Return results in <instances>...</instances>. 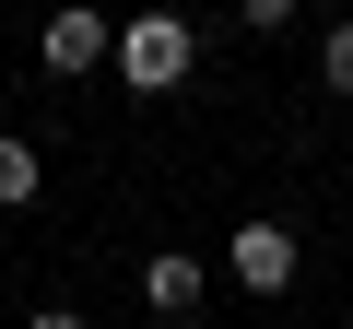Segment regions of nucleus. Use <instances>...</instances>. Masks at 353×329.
Returning a JSON list of instances; mask_svg holds the SVG:
<instances>
[{"label": "nucleus", "instance_id": "1", "mask_svg": "<svg viewBox=\"0 0 353 329\" xmlns=\"http://www.w3.org/2000/svg\"><path fill=\"white\" fill-rule=\"evenodd\" d=\"M118 71H130V94H165L176 71H189V24H176V12H141L118 36Z\"/></svg>", "mask_w": 353, "mask_h": 329}, {"label": "nucleus", "instance_id": "2", "mask_svg": "<svg viewBox=\"0 0 353 329\" xmlns=\"http://www.w3.org/2000/svg\"><path fill=\"white\" fill-rule=\"evenodd\" d=\"M236 294H294V235L283 224H236Z\"/></svg>", "mask_w": 353, "mask_h": 329}, {"label": "nucleus", "instance_id": "3", "mask_svg": "<svg viewBox=\"0 0 353 329\" xmlns=\"http://www.w3.org/2000/svg\"><path fill=\"white\" fill-rule=\"evenodd\" d=\"M201 294H212V270H201L189 247H153V259H141V306H153V317H189Z\"/></svg>", "mask_w": 353, "mask_h": 329}, {"label": "nucleus", "instance_id": "4", "mask_svg": "<svg viewBox=\"0 0 353 329\" xmlns=\"http://www.w3.org/2000/svg\"><path fill=\"white\" fill-rule=\"evenodd\" d=\"M94 59H118L106 12H48V71H94Z\"/></svg>", "mask_w": 353, "mask_h": 329}, {"label": "nucleus", "instance_id": "5", "mask_svg": "<svg viewBox=\"0 0 353 329\" xmlns=\"http://www.w3.org/2000/svg\"><path fill=\"white\" fill-rule=\"evenodd\" d=\"M48 189V164H36V141H0V212H24Z\"/></svg>", "mask_w": 353, "mask_h": 329}, {"label": "nucleus", "instance_id": "6", "mask_svg": "<svg viewBox=\"0 0 353 329\" xmlns=\"http://www.w3.org/2000/svg\"><path fill=\"white\" fill-rule=\"evenodd\" d=\"M318 83H330V94H353V24H330V36H318Z\"/></svg>", "mask_w": 353, "mask_h": 329}, {"label": "nucleus", "instance_id": "7", "mask_svg": "<svg viewBox=\"0 0 353 329\" xmlns=\"http://www.w3.org/2000/svg\"><path fill=\"white\" fill-rule=\"evenodd\" d=\"M24 329H83V317H71V306H36V317H24Z\"/></svg>", "mask_w": 353, "mask_h": 329}]
</instances>
